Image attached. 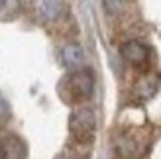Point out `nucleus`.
<instances>
[{"mask_svg":"<svg viewBox=\"0 0 161 159\" xmlns=\"http://www.w3.org/2000/svg\"><path fill=\"white\" fill-rule=\"evenodd\" d=\"M26 144L24 140L10 134L0 140V159H26Z\"/></svg>","mask_w":161,"mask_h":159,"instance_id":"obj_4","label":"nucleus"},{"mask_svg":"<svg viewBox=\"0 0 161 159\" xmlns=\"http://www.w3.org/2000/svg\"><path fill=\"white\" fill-rule=\"evenodd\" d=\"M69 130L73 134V138L80 144H86L94 138V132H96V120H94V114L92 110L88 108H80L77 112H73L69 120Z\"/></svg>","mask_w":161,"mask_h":159,"instance_id":"obj_2","label":"nucleus"},{"mask_svg":"<svg viewBox=\"0 0 161 159\" xmlns=\"http://www.w3.org/2000/svg\"><path fill=\"white\" fill-rule=\"evenodd\" d=\"M8 114V106H6V102H4V98L0 96V120Z\"/></svg>","mask_w":161,"mask_h":159,"instance_id":"obj_7","label":"nucleus"},{"mask_svg":"<svg viewBox=\"0 0 161 159\" xmlns=\"http://www.w3.org/2000/svg\"><path fill=\"white\" fill-rule=\"evenodd\" d=\"M120 53H122V57L130 63L134 67H146L149 63V57H151V51L147 45H143L142 41H126L122 47H120Z\"/></svg>","mask_w":161,"mask_h":159,"instance_id":"obj_3","label":"nucleus"},{"mask_svg":"<svg viewBox=\"0 0 161 159\" xmlns=\"http://www.w3.org/2000/svg\"><path fill=\"white\" fill-rule=\"evenodd\" d=\"M8 6H10V0H0V10H4Z\"/></svg>","mask_w":161,"mask_h":159,"instance_id":"obj_8","label":"nucleus"},{"mask_svg":"<svg viewBox=\"0 0 161 159\" xmlns=\"http://www.w3.org/2000/svg\"><path fill=\"white\" fill-rule=\"evenodd\" d=\"M61 8H63V2H61V0H42L39 10H42V14L45 16L47 20H55V18L61 14Z\"/></svg>","mask_w":161,"mask_h":159,"instance_id":"obj_6","label":"nucleus"},{"mask_svg":"<svg viewBox=\"0 0 161 159\" xmlns=\"http://www.w3.org/2000/svg\"><path fill=\"white\" fill-rule=\"evenodd\" d=\"M61 57H63V63H65L69 69H77V67H80L85 63V51H83V47H80V45L69 43L65 49H63Z\"/></svg>","mask_w":161,"mask_h":159,"instance_id":"obj_5","label":"nucleus"},{"mask_svg":"<svg viewBox=\"0 0 161 159\" xmlns=\"http://www.w3.org/2000/svg\"><path fill=\"white\" fill-rule=\"evenodd\" d=\"M92 86H94V77L91 69H77L59 83V94L71 104H77V102H85L91 96Z\"/></svg>","mask_w":161,"mask_h":159,"instance_id":"obj_1","label":"nucleus"}]
</instances>
